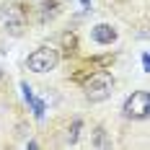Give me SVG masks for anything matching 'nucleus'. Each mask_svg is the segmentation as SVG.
<instances>
[{
    "label": "nucleus",
    "mask_w": 150,
    "mask_h": 150,
    "mask_svg": "<svg viewBox=\"0 0 150 150\" xmlns=\"http://www.w3.org/2000/svg\"><path fill=\"white\" fill-rule=\"evenodd\" d=\"M111 88H114V78L111 73H93L86 80V96H88L91 101H104L111 96Z\"/></svg>",
    "instance_id": "f257e3e1"
},
{
    "label": "nucleus",
    "mask_w": 150,
    "mask_h": 150,
    "mask_svg": "<svg viewBox=\"0 0 150 150\" xmlns=\"http://www.w3.org/2000/svg\"><path fill=\"white\" fill-rule=\"evenodd\" d=\"M96 145H106V135H104V129H96Z\"/></svg>",
    "instance_id": "6e6552de"
},
{
    "label": "nucleus",
    "mask_w": 150,
    "mask_h": 150,
    "mask_svg": "<svg viewBox=\"0 0 150 150\" xmlns=\"http://www.w3.org/2000/svg\"><path fill=\"white\" fill-rule=\"evenodd\" d=\"M142 67H145V70H150V57H148V54H142Z\"/></svg>",
    "instance_id": "1a4fd4ad"
},
{
    "label": "nucleus",
    "mask_w": 150,
    "mask_h": 150,
    "mask_svg": "<svg viewBox=\"0 0 150 150\" xmlns=\"http://www.w3.org/2000/svg\"><path fill=\"white\" fill-rule=\"evenodd\" d=\"M91 36H93V42H98V44H111V42L117 39V29L109 26V23H96V26L91 29Z\"/></svg>",
    "instance_id": "39448f33"
},
{
    "label": "nucleus",
    "mask_w": 150,
    "mask_h": 150,
    "mask_svg": "<svg viewBox=\"0 0 150 150\" xmlns=\"http://www.w3.org/2000/svg\"><path fill=\"white\" fill-rule=\"evenodd\" d=\"M21 88H23V98H26V101L31 104V109H34V114H36V117L42 119V117H44V101H39V98L34 96V91L29 88V83H21Z\"/></svg>",
    "instance_id": "423d86ee"
},
{
    "label": "nucleus",
    "mask_w": 150,
    "mask_h": 150,
    "mask_svg": "<svg viewBox=\"0 0 150 150\" xmlns=\"http://www.w3.org/2000/svg\"><path fill=\"white\" fill-rule=\"evenodd\" d=\"M0 21H3L11 31H18L23 26V11H21L18 5H11V3H8V5L0 8Z\"/></svg>",
    "instance_id": "20e7f679"
},
{
    "label": "nucleus",
    "mask_w": 150,
    "mask_h": 150,
    "mask_svg": "<svg viewBox=\"0 0 150 150\" xmlns=\"http://www.w3.org/2000/svg\"><path fill=\"white\" fill-rule=\"evenodd\" d=\"M57 62H60L57 49H52V47H39V49H34L29 54V70H34V73H49V70L57 67Z\"/></svg>",
    "instance_id": "f03ea898"
},
{
    "label": "nucleus",
    "mask_w": 150,
    "mask_h": 150,
    "mask_svg": "<svg viewBox=\"0 0 150 150\" xmlns=\"http://www.w3.org/2000/svg\"><path fill=\"white\" fill-rule=\"evenodd\" d=\"M78 132H80V122L75 119V122H73V129H70V142H75V140H78Z\"/></svg>",
    "instance_id": "0eeeda50"
},
{
    "label": "nucleus",
    "mask_w": 150,
    "mask_h": 150,
    "mask_svg": "<svg viewBox=\"0 0 150 150\" xmlns=\"http://www.w3.org/2000/svg\"><path fill=\"white\" fill-rule=\"evenodd\" d=\"M124 117L127 119H148L150 114V93L148 91H135L127 101H124Z\"/></svg>",
    "instance_id": "7ed1b4c3"
}]
</instances>
